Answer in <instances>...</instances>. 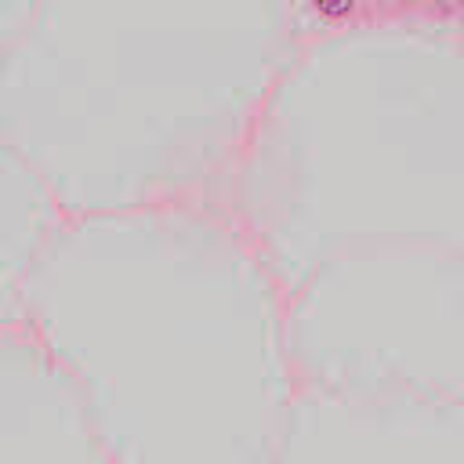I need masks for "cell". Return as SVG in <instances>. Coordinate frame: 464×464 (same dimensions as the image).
Instances as JSON below:
<instances>
[{"label":"cell","instance_id":"7a4b0ae2","mask_svg":"<svg viewBox=\"0 0 464 464\" xmlns=\"http://www.w3.org/2000/svg\"><path fill=\"white\" fill-rule=\"evenodd\" d=\"M268 464H464V410L406 392L308 384Z\"/></svg>","mask_w":464,"mask_h":464},{"label":"cell","instance_id":"3957f363","mask_svg":"<svg viewBox=\"0 0 464 464\" xmlns=\"http://www.w3.org/2000/svg\"><path fill=\"white\" fill-rule=\"evenodd\" d=\"M0 464H112L83 395L22 326H0Z\"/></svg>","mask_w":464,"mask_h":464},{"label":"cell","instance_id":"5b68a950","mask_svg":"<svg viewBox=\"0 0 464 464\" xmlns=\"http://www.w3.org/2000/svg\"><path fill=\"white\" fill-rule=\"evenodd\" d=\"M319 7H323L326 14H344V11L352 7V0H319Z\"/></svg>","mask_w":464,"mask_h":464},{"label":"cell","instance_id":"6da1fadb","mask_svg":"<svg viewBox=\"0 0 464 464\" xmlns=\"http://www.w3.org/2000/svg\"><path fill=\"white\" fill-rule=\"evenodd\" d=\"M22 326L87 402L112 464H268L294 392L268 279L203 218L62 214Z\"/></svg>","mask_w":464,"mask_h":464},{"label":"cell","instance_id":"277c9868","mask_svg":"<svg viewBox=\"0 0 464 464\" xmlns=\"http://www.w3.org/2000/svg\"><path fill=\"white\" fill-rule=\"evenodd\" d=\"M58 218L51 192L0 134V326L22 323L25 276Z\"/></svg>","mask_w":464,"mask_h":464}]
</instances>
